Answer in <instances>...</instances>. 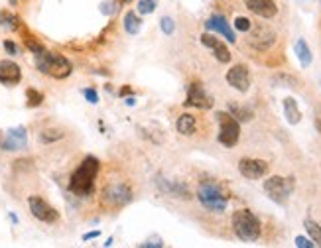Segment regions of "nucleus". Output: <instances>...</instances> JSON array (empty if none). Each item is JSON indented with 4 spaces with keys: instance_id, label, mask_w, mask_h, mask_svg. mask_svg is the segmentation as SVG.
I'll list each match as a JSON object with an SVG mask.
<instances>
[{
    "instance_id": "f257e3e1",
    "label": "nucleus",
    "mask_w": 321,
    "mask_h": 248,
    "mask_svg": "<svg viewBox=\"0 0 321 248\" xmlns=\"http://www.w3.org/2000/svg\"><path fill=\"white\" fill-rule=\"evenodd\" d=\"M99 168L101 166H99L97 158H93V156L85 158L71 175L69 189L79 197H89L95 189V179H97V174H99Z\"/></svg>"
},
{
    "instance_id": "f03ea898",
    "label": "nucleus",
    "mask_w": 321,
    "mask_h": 248,
    "mask_svg": "<svg viewBox=\"0 0 321 248\" xmlns=\"http://www.w3.org/2000/svg\"><path fill=\"white\" fill-rule=\"evenodd\" d=\"M36 67L44 75H49L54 79H65L71 75V63L56 51H40L36 53Z\"/></svg>"
},
{
    "instance_id": "7ed1b4c3",
    "label": "nucleus",
    "mask_w": 321,
    "mask_h": 248,
    "mask_svg": "<svg viewBox=\"0 0 321 248\" xmlns=\"http://www.w3.org/2000/svg\"><path fill=\"white\" fill-rule=\"evenodd\" d=\"M233 231L240 240L254 242L260 238V221L252 211L238 209L233 213Z\"/></svg>"
},
{
    "instance_id": "20e7f679",
    "label": "nucleus",
    "mask_w": 321,
    "mask_h": 248,
    "mask_svg": "<svg viewBox=\"0 0 321 248\" xmlns=\"http://www.w3.org/2000/svg\"><path fill=\"white\" fill-rule=\"evenodd\" d=\"M293 187H296V181L293 177H280V175H272L264 181V191L268 193V197L276 203L284 205L290 195H292Z\"/></svg>"
},
{
    "instance_id": "39448f33",
    "label": "nucleus",
    "mask_w": 321,
    "mask_h": 248,
    "mask_svg": "<svg viewBox=\"0 0 321 248\" xmlns=\"http://www.w3.org/2000/svg\"><path fill=\"white\" fill-rule=\"evenodd\" d=\"M197 199L201 201L207 211H213V213H223L229 205L227 195L215 183H203L197 191Z\"/></svg>"
},
{
    "instance_id": "423d86ee",
    "label": "nucleus",
    "mask_w": 321,
    "mask_h": 248,
    "mask_svg": "<svg viewBox=\"0 0 321 248\" xmlns=\"http://www.w3.org/2000/svg\"><path fill=\"white\" fill-rule=\"evenodd\" d=\"M217 120H219V136H217L219 142L223 146L233 148L240 138L238 120L229 113H217Z\"/></svg>"
},
{
    "instance_id": "0eeeda50",
    "label": "nucleus",
    "mask_w": 321,
    "mask_h": 248,
    "mask_svg": "<svg viewBox=\"0 0 321 248\" xmlns=\"http://www.w3.org/2000/svg\"><path fill=\"white\" fill-rule=\"evenodd\" d=\"M132 199V189L122 181H111L102 187V203L109 207H122Z\"/></svg>"
},
{
    "instance_id": "6e6552de",
    "label": "nucleus",
    "mask_w": 321,
    "mask_h": 248,
    "mask_svg": "<svg viewBox=\"0 0 321 248\" xmlns=\"http://www.w3.org/2000/svg\"><path fill=\"white\" fill-rule=\"evenodd\" d=\"M250 30H252V32H250L248 44L252 45L254 49H258V51H266L268 47H272L274 42H276L274 30L264 26V24H258V26H254V28H250Z\"/></svg>"
},
{
    "instance_id": "1a4fd4ad",
    "label": "nucleus",
    "mask_w": 321,
    "mask_h": 248,
    "mask_svg": "<svg viewBox=\"0 0 321 248\" xmlns=\"http://www.w3.org/2000/svg\"><path fill=\"white\" fill-rule=\"evenodd\" d=\"M28 205H30L32 215L38 221H42V223H56V221L59 219L58 211H56L51 205L45 203L42 197H30Z\"/></svg>"
},
{
    "instance_id": "9d476101",
    "label": "nucleus",
    "mask_w": 321,
    "mask_h": 248,
    "mask_svg": "<svg viewBox=\"0 0 321 248\" xmlns=\"http://www.w3.org/2000/svg\"><path fill=\"white\" fill-rule=\"evenodd\" d=\"M26 144H28V134H26V128H22V126L6 130L2 136V142H0L2 150H8V152L22 150V148H26Z\"/></svg>"
},
{
    "instance_id": "9b49d317",
    "label": "nucleus",
    "mask_w": 321,
    "mask_h": 248,
    "mask_svg": "<svg viewBox=\"0 0 321 248\" xmlns=\"http://www.w3.org/2000/svg\"><path fill=\"white\" fill-rule=\"evenodd\" d=\"M238 172L247 179H260L268 174V163L264 160H254V158H243L238 161Z\"/></svg>"
},
{
    "instance_id": "f8f14e48",
    "label": "nucleus",
    "mask_w": 321,
    "mask_h": 248,
    "mask_svg": "<svg viewBox=\"0 0 321 248\" xmlns=\"http://www.w3.org/2000/svg\"><path fill=\"white\" fill-rule=\"evenodd\" d=\"M227 83L236 91H240V93H247L248 87H250V73H248L247 65L238 63V65L231 67L227 71Z\"/></svg>"
},
{
    "instance_id": "ddd939ff",
    "label": "nucleus",
    "mask_w": 321,
    "mask_h": 248,
    "mask_svg": "<svg viewBox=\"0 0 321 248\" xmlns=\"http://www.w3.org/2000/svg\"><path fill=\"white\" fill-rule=\"evenodd\" d=\"M188 104L191 106H197V108H211L213 106V99L211 95L203 89V85L199 83H193L190 85V91H188Z\"/></svg>"
},
{
    "instance_id": "4468645a",
    "label": "nucleus",
    "mask_w": 321,
    "mask_h": 248,
    "mask_svg": "<svg viewBox=\"0 0 321 248\" xmlns=\"http://www.w3.org/2000/svg\"><path fill=\"white\" fill-rule=\"evenodd\" d=\"M247 8L260 18H274L278 14V6L274 0H245Z\"/></svg>"
},
{
    "instance_id": "2eb2a0df",
    "label": "nucleus",
    "mask_w": 321,
    "mask_h": 248,
    "mask_svg": "<svg viewBox=\"0 0 321 248\" xmlns=\"http://www.w3.org/2000/svg\"><path fill=\"white\" fill-rule=\"evenodd\" d=\"M201 44H203L205 47H209V49H213V56L219 59L221 63H229V61H231V53H229L227 45L223 44L219 38H215V36H211V34H203V36H201Z\"/></svg>"
},
{
    "instance_id": "dca6fc26",
    "label": "nucleus",
    "mask_w": 321,
    "mask_h": 248,
    "mask_svg": "<svg viewBox=\"0 0 321 248\" xmlns=\"http://www.w3.org/2000/svg\"><path fill=\"white\" fill-rule=\"evenodd\" d=\"M20 79H22V71L14 61H10V59L0 61V83L2 85H16V83H20Z\"/></svg>"
},
{
    "instance_id": "f3484780",
    "label": "nucleus",
    "mask_w": 321,
    "mask_h": 248,
    "mask_svg": "<svg viewBox=\"0 0 321 248\" xmlns=\"http://www.w3.org/2000/svg\"><path fill=\"white\" fill-rule=\"evenodd\" d=\"M205 28L211 30V32H217V34H223L227 38V42L234 44L236 42V36H234L233 28L229 26V22L223 18V16H211L207 22H205Z\"/></svg>"
},
{
    "instance_id": "a211bd4d",
    "label": "nucleus",
    "mask_w": 321,
    "mask_h": 248,
    "mask_svg": "<svg viewBox=\"0 0 321 248\" xmlns=\"http://www.w3.org/2000/svg\"><path fill=\"white\" fill-rule=\"evenodd\" d=\"M175 128L183 136H191L195 132V128H197V120H195V117H191V115H181V117L177 118V122H175Z\"/></svg>"
},
{
    "instance_id": "6ab92c4d",
    "label": "nucleus",
    "mask_w": 321,
    "mask_h": 248,
    "mask_svg": "<svg viewBox=\"0 0 321 248\" xmlns=\"http://www.w3.org/2000/svg\"><path fill=\"white\" fill-rule=\"evenodd\" d=\"M284 115H286V120H288L290 124H298V122L302 120V113H300V108H298V102L293 101L292 97L284 99Z\"/></svg>"
},
{
    "instance_id": "aec40b11",
    "label": "nucleus",
    "mask_w": 321,
    "mask_h": 248,
    "mask_svg": "<svg viewBox=\"0 0 321 248\" xmlns=\"http://www.w3.org/2000/svg\"><path fill=\"white\" fill-rule=\"evenodd\" d=\"M293 49H296V56L300 59V65L302 67H309V63H311V51H309V45L306 44V40H298L296 45H293Z\"/></svg>"
},
{
    "instance_id": "412c9836",
    "label": "nucleus",
    "mask_w": 321,
    "mask_h": 248,
    "mask_svg": "<svg viewBox=\"0 0 321 248\" xmlns=\"http://www.w3.org/2000/svg\"><path fill=\"white\" fill-rule=\"evenodd\" d=\"M140 28H142V20H140V16H136L134 10L126 12V16H124V30H126L130 36H134V34L140 32Z\"/></svg>"
},
{
    "instance_id": "4be33fe9",
    "label": "nucleus",
    "mask_w": 321,
    "mask_h": 248,
    "mask_svg": "<svg viewBox=\"0 0 321 248\" xmlns=\"http://www.w3.org/2000/svg\"><path fill=\"white\" fill-rule=\"evenodd\" d=\"M304 225H306V231L307 234H309V238L315 242V246H321V225H317L315 221H309V219H307Z\"/></svg>"
},
{
    "instance_id": "5701e85b",
    "label": "nucleus",
    "mask_w": 321,
    "mask_h": 248,
    "mask_svg": "<svg viewBox=\"0 0 321 248\" xmlns=\"http://www.w3.org/2000/svg\"><path fill=\"white\" fill-rule=\"evenodd\" d=\"M229 111H231V115H233V117H236V120H245V122H247V120L252 118V113H250L248 108H243V106L233 104V102L229 104Z\"/></svg>"
},
{
    "instance_id": "b1692460",
    "label": "nucleus",
    "mask_w": 321,
    "mask_h": 248,
    "mask_svg": "<svg viewBox=\"0 0 321 248\" xmlns=\"http://www.w3.org/2000/svg\"><path fill=\"white\" fill-rule=\"evenodd\" d=\"M0 28L16 30L18 28V18L12 16L10 12H0Z\"/></svg>"
},
{
    "instance_id": "393cba45",
    "label": "nucleus",
    "mask_w": 321,
    "mask_h": 248,
    "mask_svg": "<svg viewBox=\"0 0 321 248\" xmlns=\"http://www.w3.org/2000/svg\"><path fill=\"white\" fill-rule=\"evenodd\" d=\"M26 97H28V106H40L44 102V95L38 93L36 89H28L26 91Z\"/></svg>"
},
{
    "instance_id": "a878e982",
    "label": "nucleus",
    "mask_w": 321,
    "mask_h": 248,
    "mask_svg": "<svg viewBox=\"0 0 321 248\" xmlns=\"http://www.w3.org/2000/svg\"><path fill=\"white\" fill-rule=\"evenodd\" d=\"M59 138H63V132L61 130H44L40 134V140L44 142V144H49V142H56Z\"/></svg>"
},
{
    "instance_id": "bb28decb",
    "label": "nucleus",
    "mask_w": 321,
    "mask_h": 248,
    "mask_svg": "<svg viewBox=\"0 0 321 248\" xmlns=\"http://www.w3.org/2000/svg\"><path fill=\"white\" fill-rule=\"evenodd\" d=\"M138 12L140 14H152L156 10V0H138Z\"/></svg>"
},
{
    "instance_id": "cd10ccee",
    "label": "nucleus",
    "mask_w": 321,
    "mask_h": 248,
    "mask_svg": "<svg viewBox=\"0 0 321 248\" xmlns=\"http://www.w3.org/2000/svg\"><path fill=\"white\" fill-rule=\"evenodd\" d=\"M234 28L238 30V32H250L252 22H250L248 18H245V16H238V18L234 20Z\"/></svg>"
},
{
    "instance_id": "c85d7f7f",
    "label": "nucleus",
    "mask_w": 321,
    "mask_h": 248,
    "mask_svg": "<svg viewBox=\"0 0 321 248\" xmlns=\"http://www.w3.org/2000/svg\"><path fill=\"white\" fill-rule=\"evenodd\" d=\"M175 30V24L172 18H162V32L164 34H168V36H172Z\"/></svg>"
},
{
    "instance_id": "c756f323",
    "label": "nucleus",
    "mask_w": 321,
    "mask_h": 248,
    "mask_svg": "<svg viewBox=\"0 0 321 248\" xmlns=\"http://www.w3.org/2000/svg\"><path fill=\"white\" fill-rule=\"evenodd\" d=\"M296 246L313 248V246H315V242H313V240H309V238H306V236H298V238H296Z\"/></svg>"
},
{
    "instance_id": "7c9ffc66",
    "label": "nucleus",
    "mask_w": 321,
    "mask_h": 248,
    "mask_svg": "<svg viewBox=\"0 0 321 248\" xmlns=\"http://www.w3.org/2000/svg\"><path fill=\"white\" fill-rule=\"evenodd\" d=\"M83 95H85V99H87L89 102H93V104H95V102H99V95H97V91H95V89H85V91H83Z\"/></svg>"
},
{
    "instance_id": "2f4dec72",
    "label": "nucleus",
    "mask_w": 321,
    "mask_h": 248,
    "mask_svg": "<svg viewBox=\"0 0 321 248\" xmlns=\"http://www.w3.org/2000/svg\"><path fill=\"white\" fill-rule=\"evenodd\" d=\"M4 49H6L10 56H18V47H16V44L14 42H10V40L4 42Z\"/></svg>"
},
{
    "instance_id": "473e14b6",
    "label": "nucleus",
    "mask_w": 321,
    "mask_h": 248,
    "mask_svg": "<svg viewBox=\"0 0 321 248\" xmlns=\"http://www.w3.org/2000/svg\"><path fill=\"white\" fill-rule=\"evenodd\" d=\"M26 45H28L30 49L34 51V56H36V53H40V51H44V47H42V45L36 44V42H32V40H26Z\"/></svg>"
},
{
    "instance_id": "72a5a7b5",
    "label": "nucleus",
    "mask_w": 321,
    "mask_h": 248,
    "mask_svg": "<svg viewBox=\"0 0 321 248\" xmlns=\"http://www.w3.org/2000/svg\"><path fill=\"white\" fill-rule=\"evenodd\" d=\"M315 128H317L321 134V104L315 108Z\"/></svg>"
},
{
    "instance_id": "f704fd0d",
    "label": "nucleus",
    "mask_w": 321,
    "mask_h": 248,
    "mask_svg": "<svg viewBox=\"0 0 321 248\" xmlns=\"http://www.w3.org/2000/svg\"><path fill=\"white\" fill-rule=\"evenodd\" d=\"M95 236H99V233H89L83 236V240H89V238H95Z\"/></svg>"
},
{
    "instance_id": "c9c22d12",
    "label": "nucleus",
    "mask_w": 321,
    "mask_h": 248,
    "mask_svg": "<svg viewBox=\"0 0 321 248\" xmlns=\"http://www.w3.org/2000/svg\"><path fill=\"white\" fill-rule=\"evenodd\" d=\"M10 2H12V4H16V2H18V0H10Z\"/></svg>"
},
{
    "instance_id": "e433bc0d",
    "label": "nucleus",
    "mask_w": 321,
    "mask_h": 248,
    "mask_svg": "<svg viewBox=\"0 0 321 248\" xmlns=\"http://www.w3.org/2000/svg\"><path fill=\"white\" fill-rule=\"evenodd\" d=\"M126 2H128V0H126Z\"/></svg>"
}]
</instances>
